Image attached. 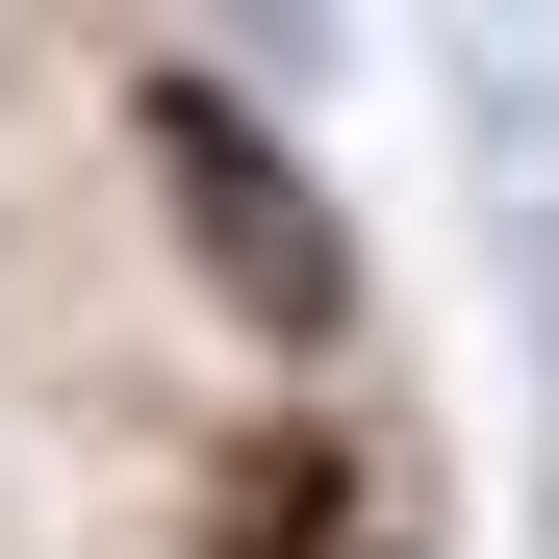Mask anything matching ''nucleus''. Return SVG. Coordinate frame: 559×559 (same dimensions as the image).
<instances>
[{
    "instance_id": "2",
    "label": "nucleus",
    "mask_w": 559,
    "mask_h": 559,
    "mask_svg": "<svg viewBox=\"0 0 559 559\" xmlns=\"http://www.w3.org/2000/svg\"><path fill=\"white\" fill-rule=\"evenodd\" d=\"M457 128H484V254L534 280V407H559V51H457Z\"/></svg>"
},
{
    "instance_id": "1",
    "label": "nucleus",
    "mask_w": 559,
    "mask_h": 559,
    "mask_svg": "<svg viewBox=\"0 0 559 559\" xmlns=\"http://www.w3.org/2000/svg\"><path fill=\"white\" fill-rule=\"evenodd\" d=\"M153 178H178V254H204L280 356H331V331H356V229L306 204V153H280L229 76H153Z\"/></svg>"
}]
</instances>
